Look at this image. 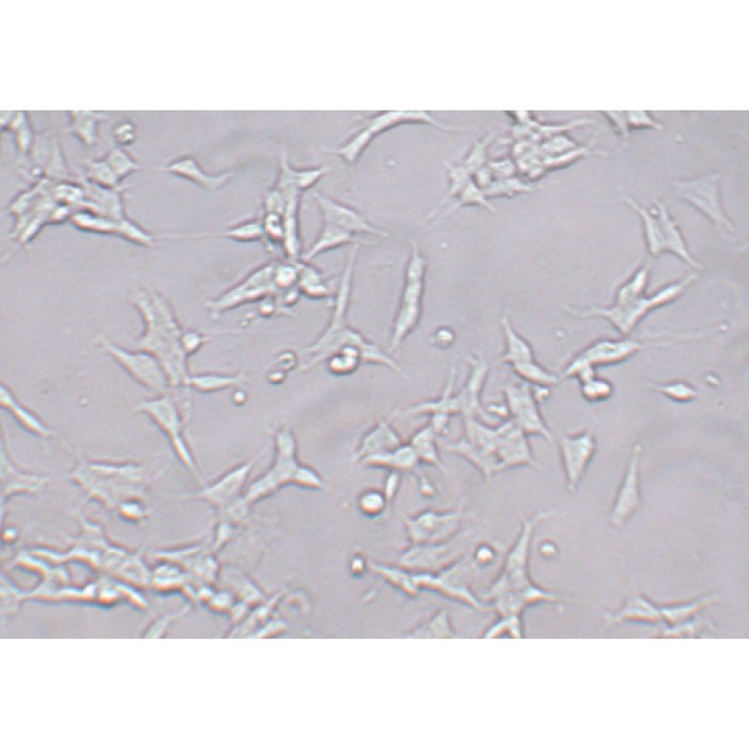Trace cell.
I'll use <instances>...</instances> for the list:
<instances>
[{
  "label": "cell",
  "instance_id": "d6a6232c",
  "mask_svg": "<svg viewBox=\"0 0 749 749\" xmlns=\"http://www.w3.org/2000/svg\"><path fill=\"white\" fill-rule=\"evenodd\" d=\"M248 381V376L244 373L238 374H219V373H201L191 375L188 381L190 391L201 394H213L230 389H239Z\"/></svg>",
  "mask_w": 749,
  "mask_h": 749
},
{
  "label": "cell",
  "instance_id": "680465c9",
  "mask_svg": "<svg viewBox=\"0 0 749 749\" xmlns=\"http://www.w3.org/2000/svg\"><path fill=\"white\" fill-rule=\"evenodd\" d=\"M455 335L450 328L439 329L433 337V344L439 348H448L455 344Z\"/></svg>",
  "mask_w": 749,
  "mask_h": 749
},
{
  "label": "cell",
  "instance_id": "94428289",
  "mask_svg": "<svg viewBox=\"0 0 749 749\" xmlns=\"http://www.w3.org/2000/svg\"><path fill=\"white\" fill-rule=\"evenodd\" d=\"M286 376L287 373H285V371L274 368L269 371L268 381L272 383V385H281V383L285 381Z\"/></svg>",
  "mask_w": 749,
  "mask_h": 749
},
{
  "label": "cell",
  "instance_id": "9f6ffc18",
  "mask_svg": "<svg viewBox=\"0 0 749 749\" xmlns=\"http://www.w3.org/2000/svg\"><path fill=\"white\" fill-rule=\"evenodd\" d=\"M274 364L275 369H279L283 371H285V373H288V371H291L298 368L299 365L298 356L295 355L294 352L291 350L283 351L278 357H276Z\"/></svg>",
  "mask_w": 749,
  "mask_h": 749
},
{
  "label": "cell",
  "instance_id": "52a82bcc",
  "mask_svg": "<svg viewBox=\"0 0 749 749\" xmlns=\"http://www.w3.org/2000/svg\"><path fill=\"white\" fill-rule=\"evenodd\" d=\"M508 420L526 433L553 443V435L540 412V402L550 396L549 388H537L524 381H511L503 389Z\"/></svg>",
  "mask_w": 749,
  "mask_h": 749
},
{
  "label": "cell",
  "instance_id": "e575fe53",
  "mask_svg": "<svg viewBox=\"0 0 749 749\" xmlns=\"http://www.w3.org/2000/svg\"><path fill=\"white\" fill-rule=\"evenodd\" d=\"M626 203L633 208L634 211L638 214L644 224V231L647 251L651 256H659L666 253V247L662 228L658 218L653 213L645 209L638 203H636L631 198H626Z\"/></svg>",
  "mask_w": 749,
  "mask_h": 749
},
{
  "label": "cell",
  "instance_id": "8992f818",
  "mask_svg": "<svg viewBox=\"0 0 749 749\" xmlns=\"http://www.w3.org/2000/svg\"><path fill=\"white\" fill-rule=\"evenodd\" d=\"M274 458L272 465L256 480L250 483L243 495L247 505L273 496L283 487L292 486L300 464L298 443L291 428L283 427L275 433Z\"/></svg>",
  "mask_w": 749,
  "mask_h": 749
},
{
  "label": "cell",
  "instance_id": "c3c4849f",
  "mask_svg": "<svg viewBox=\"0 0 749 749\" xmlns=\"http://www.w3.org/2000/svg\"><path fill=\"white\" fill-rule=\"evenodd\" d=\"M292 486L308 490L324 489L326 483L324 477L312 465L299 464L293 478Z\"/></svg>",
  "mask_w": 749,
  "mask_h": 749
},
{
  "label": "cell",
  "instance_id": "d6986e66",
  "mask_svg": "<svg viewBox=\"0 0 749 749\" xmlns=\"http://www.w3.org/2000/svg\"><path fill=\"white\" fill-rule=\"evenodd\" d=\"M406 123H421L428 124L433 128L448 132V134H459V132H467L471 128L455 127V125L446 124L438 119L433 118L430 112L419 111H390L381 112L373 117H369L363 122L360 127L357 128L362 130L367 134L371 141L385 132L392 130L399 125Z\"/></svg>",
  "mask_w": 749,
  "mask_h": 749
},
{
  "label": "cell",
  "instance_id": "6f0895ef",
  "mask_svg": "<svg viewBox=\"0 0 749 749\" xmlns=\"http://www.w3.org/2000/svg\"><path fill=\"white\" fill-rule=\"evenodd\" d=\"M603 114L608 117L622 137H628L626 112H604Z\"/></svg>",
  "mask_w": 749,
  "mask_h": 749
},
{
  "label": "cell",
  "instance_id": "836d02e7",
  "mask_svg": "<svg viewBox=\"0 0 749 749\" xmlns=\"http://www.w3.org/2000/svg\"><path fill=\"white\" fill-rule=\"evenodd\" d=\"M438 435L433 430L431 422L424 426L419 428L411 438V445L412 446L421 465H431L444 469L442 457H440V444H438Z\"/></svg>",
  "mask_w": 749,
  "mask_h": 749
},
{
  "label": "cell",
  "instance_id": "8fae6325",
  "mask_svg": "<svg viewBox=\"0 0 749 749\" xmlns=\"http://www.w3.org/2000/svg\"><path fill=\"white\" fill-rule=\"evenodd\" d=\"M720 174L704 176V177L679 182L676 192L683 199L708 218L719 228L730 232L735 231L734 226L723 210L720 192Z\"/></svg>",
  "mask_w": 749,
  "mask_h": 749
},
{
  "label": "cell",
  "instance_id": "60d3db41",
  "mask_svg": "<svg viewBox=\"0 0 749 749\" xmlns=\"http://www.w3.org/2000/svg\"><path fill=\"white\" fill-rule=\"evenodd\" d=\"M300 262L275 261L273 280L279 293L297 287L300 278Z\"/></svg>",
  "mask_w": 749,
  "mask_h": 749
},
{
  "label": "cell",
  "instance_id": "db71d44e",
  "mask_svg": "<svg viewBox=\"0 0 749 749\" xmlns=\"http://www.w3.org/2000/svg\"><path fill=\"white\" fill-rule=\"evenodd\" d=\"M487 166L492 171L495 180L514 177L516 172V166L509 159L494 160L487 163Z\"/></svg>",
  "mask_w": 749,
  "mask_h": 749
},
{
  "label": "cell",
  "instance_id": "83f0119b",
  "mask_svg": "<svg viewBox=\"0 0 749 749\" xmlns=\"http://www.w3.org/2000/svg\"><path fill=\"white\" fill-rule=\"evenodd\" d=\"M657 217L662 228L666 253L676 255L686 263L690 264L694 269H702L701 263L695 261V258L690 253L688 244L682 235L681 230L675 219L670 217L667 207L656 200Z\"/></svg>",
  "mask_w": 749,
  "mask_h": 749
},
{
  "label": "cell",
  "instance_id": "f546056e",
  "mask_svg": "<svg viewBox=\"0 0 749 749\" xmlns=\"http://www.w3.org/2000/svg\"><path fill=\"white\" fill-rule=\"evenodd\" d=\"M362 243L357 236L337 228L335 225L323 223V228L311 247L304 251L301 261L311 262L315 258L328 251L348 247V245H360Z\"/></svg>",
  "mask_w": 749,
  "mask_h": 749
},
{
  "label": "cell",
  "instance_id": "cb8c5ba5",
  "mask_svg": "<svg viewBox=\"0 0 749 749\" xmlns=\"http://www.w3.org/2000/svg\"><path fill=\"white\" fill-rule=\"evenodd\" d=\"M50 478L46 476L30 474L12 461L2 444V487L7 497L18 493H36L47 487Z\"/></svg>",
  "mask_w": 749,
  "mask_h": 749
},
{
  "label": "cell",
  "instance_id": "f5cc1de1",
  "mask_svg": "<svg viewBox=\"0 0 749 749\" xmlns=\"http://www.w3.org/2000/svg\"><path fill=\"white\" fill-rule=\"evenodd\" d=\"M106 163L110 166L112 171L115 173L119 181L128 177V176L136 171L138 167L127 155L121 154L112 155L109 162Z\"/></svg>",
  "mask_w": 749,
  "mask_h": 749
},
{
  "label": "cell",
  "instance_id": "816d5d0a",
  "mask_svg": "<svg viewBox=\"0 0 749 749\" xmlns=\"http://www.w3.org/2000/svg\"><path fill=\"white\" fill-rule=\"evenodd\" d=\"M627 125L629 129H654L663 131V125L654 121L649 112H626Z\"/></svg>",
  "mask_w": 749,
  "mask_h": 749
},
{
  "label": "cell",
  "instance_id": "7dc6e473",
  "mask_svg": "<svg viewBox=\"0 0 749 749\" xmlns=\"http://www.w3.org/2000/svg\"><path fill=\"white\" fill-rule=\"evenodd\" d=\"M389 503L382 490L370 488L364 490L358 498V506L360 511L367 516H379L385 511Z\"/></svg>",
  "mask_w": 749,
  "mask_h": 749
},
{
  "label": "cell",
  "instance_id": "b9f144b4",
  "mask_svg": "<svg viewBox=\"0 0 749 749\" xmlns=\"http://www.w3.org/2000/svg\"><path fill=\"white\" fill-rule=\"evenodd\" d=\"M495 136V132H490V134L480 138V140L475 141L474 144H472L463 162V166L471 175L487 166V149L494 141Z\"/></svg>",
  "mask_w": 749,
  "mask_h": 749
},
{
  "label": "cell",
  "instance_id": "7c38bea8",
  "mask_svg": "<svg viewBox=\"0 0 749 749\" xmlns=\"http://www.w3.org/2000/svg\"><path fill=\"white\" fill-rule=\"evenodd\" d=\"M597 444L590 431L564 433L559 439L560 457L565 476L566 489L575 493L595 455Z\"/></svg>",
  "mask_w": 749,
  "mask_h": 749
},
{
  "label": "cell",
  "instance_id": "f6af8a7d",
  "mask_svg": "<svg viewBox=\"0 0 749 749\" xmlns=\"http://www.w3.org/2000/svg\"><path fill=\"white\" fill-rule=\"evenodd\" d=\"M615 387L608 380L595 375L593 379L581 382L583 398L589 402H600L612 398Z\"/></svg>",
  "mask_w": 749,
  "mask_h": 749
},
{
  "label": "cell",
  "instance_id": "5bb4252c",
  "mask_svg": "<svg viewBox=\"0 0 749 749\" xmlns=\"http://www.w3.org/2000/svg\"><path fill=\"white\" fill-rule=\"evenodd\" d=\"M263 455H257L250 461L234 465V467L224 472L217 480L208 484L198 493L188 495L190 498L199 499L210 503L216 507H225L237 500H241L242 493L249 486V478L253 472L255 465L261 461Z\"/></svg>",
  "mask_w": 749,
  "mask_h": 749
},
{
  "label": "cell",
  "instance_id": "f1b7e54d",
  "mask_svg": "<svg viewBox=\"0 0 749 749\" xmlns=\"http://www.w3.org/2000/svg\"><path fill=\"white\" fill-rule=\"evenodd\" d=\"M443 449L450 455L464 458L469 464L480 472L482 476L487 480L499 475L498 462L493 455L476 448V445L471 444L464 437L459 438L456 442L442 444Z\"/></svg>",
  "mask_w": 749,
  "mask_h": 749
},
{
  "label": "cell",
  "instance_id": "4316f807",
  "mask_svg": "<svg viewBox=\"0 0 749 749\" xmlns=\"http://www.w3.org/2000/svg\"><path fill=\"white\" fill-rule=\"evenodd\" d=\"M360 464L368 468L394 471L401 475L413 474L421 465L417 453L409 443L402 444L392 451L365 457Z\"/></svg>",
  "mask_w": 749,
  "mask_h": 749
},
{
  "label": "cell",
  "instance_id": "9c48e42d",
  "mask_svg": "<svg viewBox=\"0 0 749 749\" xmlns=\"http://www.w3.org/2000/svg\"><path fill=\"white\" fill-rule=\"evenodd\" d=\"M97 344L132 380L148 392L154 395L166 393L169 383L166 371L160 361L149 351L124 348L103 336L98 337Z\"/></svg>",
  "mask_w": 749,
  "mask_h": 749
},
{
  "label": "cell",
  "instance_id": "681fc988",
  "mask_svg": "<svg viewBox=\"0 0 749 749\" xmlns=\"http://www.w3.org/2000/svg\"><path fill=\"white\" fill-rule=\"evenodd\" d=\"M654 390L678 402H690L697 398L696 389L685 381L665 383V385L654 387Z\"/></svg>",
  "mask_w": 749,
  "mask_h": 749
},
{
  "label": "cell",
  "instance_id": "ab89813d",
  "mask_svg": "<svg viewBox=\"0 0 749 749\" xmlns=\"http://www.w3.org/2000/svg\"><path fill=\"white\" fill-rule=\"evenodd\" d=\"M361 360L362 364L379 365V367L391 369L396 374L405 375L401 365L394 360L390 352L383 350L380 345L369 339L361 348Z\"/></svg>",
  "mask_w": 749,
  "mask_h": 749
},
{
  "label": "cell",
  "instance_id": "74e56055",
  "mask_svg": "<svg viewBox=\"0 0 749 749\" xmlns=\"http://www.w3.org/2000/svg\"><path fill=\"white\" fill-rule=\"evenodd\" d=\"M444 166L446 168V175H448V192H446L444 198L442 200V203L438 205L436 210L433 211L430 216H428V219L435 217L440 208H442L445 203H448L449 199L457 198L459 194H461L465 190V187H467L472 181V175L463 165L456 166L453 165V163L444 162Z\"/></svg>",
  "mask_w": 749,
  "mask_h": 749
},
{
  "label": "cell",
  "instance_id": "277c9868",
  "mask_svg": "<svg viewBox=\"0 0 749 749\" xmlns=\"http://www.w3.org/2000/svg\"><path fill=\"white\" fill-rule=\"evenodd\" d=\"M358 247H360L358 244L352 245L341 280L338 281L337 293L333 297L335 300L329 323L316 341L305 349V355L310 358V360L302 365L299 371H306L325 363L326 358L346 345L362 346L365 339H368L361 332L352 328L348 320Z\"/></svg>",
  "mask_w": 749,
  "mask_h": 749
},
{
  "label": "cell",
  "instance_id": "3957f363",
  "mask_svg": "<svg viewBox=\"0 0 749 749\" xmlns=\"http://www.w3.org/2000/svg\"><path fill=\"white\" fill-rule=\"evenodd\" d=\"M159 474L146 465L80 461L70 472V480L91 497L102 499L140 495L153 484Z\"/></svg>",
  "mask_w": 749,
  "mask_h": 749
},
{
  "label": "cell",
  "instance_id": "6125c7cd",
  "mask_svg": "<svg viewBox=\"0 0 749 749\" xmlns=\"http://www.w3.org/2000/svg\"><path fill=\"white\" fill-rule=\"evenodd\" d=\"M232 401H234L236 405H243L244 402L247 401V395H245L241 390H238L234 396H232Z\"/></svg>",
  "mask_w": 749,
  "mask_h": 749
},
{
  "label": "cell",
  "instance_id": "7402d4cb",
  "mask_svg": "<svg viewBox=\"0 0 749 749\" xmlns=\"http://www.w3.org/2000/svg\"><path fill=\"white\" fill-rule=\"evenodd\" d=\"M459 520H461V515L458 513L427 512L408 521L409 534L413 542L418 543L443 540L448 535L450 537V534L458 527Z\"/></svg>",
  "mask_w": 749,
  "mask_h": 749
},
{
  "label": "cell",
  "instance_id": "ba28073f",
  "mask_svg": "<svg viewBox=\"0 0 749 749\" xmlns=\"http://www.w3.org/2000/svg\"><path fill=\"white\" fill-rule=\"evenodd\" d=\"M274 266L275 261L262 264L218 297L208 301L206 307L210 316L218 318L238 307L260 304L278 294L273 280Z\"/></svg>",
  "mask_w": 749,
  "mask_h": 749
},
{
  "label": "cell",
  "instance_id": "e0dca14e",
  "mask_svg": "<svg viewBox=\"0 0 749 749\" xmlns=\"http://www.w3.org/2000/svg\"><path fill=\"white\" fill-rule=\"evenodd\" d=\"M642 455V445L635 444L631 455H629L626 475L623 476L618 493H616L615 505L610 520L615 527H620L631 518L640 506L641 502V480H640V461Z\"/></svg>",
  "mask_w": 749,
  "mask_h": 749
},
{
  "label": "cell",
  "instance_id": "d590c367",
  "mask_svg": "<svg viewBox=\"0 0 749 749\" xmlns=\"http://www.w3.org/2000/svg\"><path fill=\"white\" fill-rule=\"evenodd\" d=\"M363 346V345H362ZM358 345H346L325 361L326 369L333 376L346 377L355 374L362 365L361 348Z\"/></svg>",
  "mask_w": 749,
  "mask_h": 749
},
{
  "label": "cell",
  "instance_id": "11a10c76",
  "mask_svg": "<svg viewBox=\"0 0 749 749\" xmlns=\"http://www.w3.org/2000/svg\"><path fill=\"white\" fill-rule=\"evenodd\" d=\"M401 474L399 472L390 471L387 477L385 478V483H383V489L382 492L386 496V499L390 505L395 498V496L398 495L399 489L401 487Z\"/></svg>",
  "mask_w": 749,
  "mask_h": 749
},
{
  "label": "cell",
  "instance_id": "f35d334b",
  "mask_svg": "<svg viewBox=\"0 0 749 749\" xmlns=\"http://www.w3.org/2000/svg\"><path fill=\"white\" fill-rule=\"evenodd\" d=\"M216 236L230 239L236 242H264L262 219H248L231 226L230 229Z\"/></svg>",
  "mask_w": 749,
  "mask_h": 749
},
{
  "label": "cell",
  "instance_id": "4dcf8cb0",
  "mask_svg": "<svg viewBox=\"0 0 749 749\" xmlns=\"http://www.w3.org/2000/svg\"><path fill=\"white\" fill-rule=\"evenodd\" d=\"M301 295L311 300H326L335 297L337 287L325 273L311 262H300V278L297 285Z\"/></svg>",
  "mask_w": 749,
  "mask_h": 749
},
{
  "label": "cell",
  "instance_id": "7a4b0ae2",
  "mask_svg": "<svg viewBox=\"0 0 749 749\" xmlns=\"http://www.w3.org/2000/svg\"><path fill=\"white\" fill-rule=\"evenodd\" d=\"M650 273V263L639 268L619 287L615 295V302L610 306L593 307L587 311H577L575 308L564 306V310L577 318L605 319L621 336L629 337L647 315L677 301L698 279L696 274L690 273L684 279L671 283L649 295L646 294V289L649 285Z\"/></svg>",
  "mask_w": 749,
  "mask_h": 749
},
{
  "label": "cell",
  "instance_id": "bcb514c9",
  "mask_svg": "<svg viewBox=\"0 0 749 749\" xmlns=\"http://www.w3.org/2000/svg\"><path fill=\"white\" fill-rule=\"evenodd\" d=\"M264 241L273 247H281L284 242V221L283 216L274 212H263L262 218Z\"/></svg>",
  "mask_w": 749,
  "mask_h": 749
},
{
  "label": "cell",
  "instance_id": "2e32d148",
  "mask_svg": "<svg viewBox=\"0 0 749 749\" xmlns=\"http://www.w3.org/2000/svg\"><path fill=\"white\" fill-rule=\"evenodd\" d=\"M313 198L316 201L323 222L337 226L351 235H368L377 238H388L389 232L376 228L371 224L362 213L355 209L354 207L341 203L328 195L315 190L312 193Z\"/></svg>",
  "mask_w": 749,
  "mask_h": 749
},
{
  "label": "cell",
  "instance_id": "91938a15",
  "mask_svg": "<svg viewBox=\"0 0 749 749\" xmlns=\"http://www.w3.org/2000/svg\"><path fill=\"white\" fill-rule=\"evenodd\" d=\"M419 487L420 492L423 495L433 496L436 493L435 486L433 483L425 476H419Z\"/></svg>",
  "mask_w": 749,
  "mask_h": 749
},
{
  "label": "cell",
  "instance_id": "30bf717a",
  "mask_svg": "<svg viewBox=\"0 0 749 749\" xmlns=\"http://www.w3.org/2000/svg\"><path fill=\"white\" fill-rule=\"evenodd\" d=\"M650 348L637 339L628 338H601L585 348L572 358L570 363L560 376V380L572 379L579 369L610 367L628 360L639 351Z\"/></svg>",
  "mask_w": 749,
  "mask_h": 749
},
{
  "label": "cell",
  "instance_id": "f907efd6",
  "mask_svg": "<svg viewBox=\"0 0 749 749\" xmlns=\"http://www.w3.org/2000/svg\"><path fill=\"white\" fill-rule=\"evenodd\" d=\"M209 337L195 330H185L181 337L182 348L187 358L197 355L198 352L209 342Z\"/></svg>",
  "mask_w": 749,
  "mask_h": 749
},
{
  "label": "cell",
  "instance_id": "8d00e7d4",
  "mask_svg": "<svg viewBox=\"0 0 749 749\" xmlns=\"http://www.w3.org/2000/svg\"><path fill=\"white\" fill-rule=\"evenodd\" d=\"M514 374L519 377L521 381L529 383V385L537 388L555 387L560 382V377L551 373L540 365L537 360L528 361L513 365L511 367Z\"/></svg>",
  "mask_w": 749,
  "mask_h": 749
},
{
  "label": "cell",
  "instance_id": "7bdbcfd3",
  "mask_svg": "<svg viewBox=\"0 0 749 749\" xmlns=\"http://www.w3.org/2000/svg\"><path fill=\"white\" fill-rule=\"evenodd\" d=\"M537 188L518 178L497 179L486 190L487 198H513L515 195L532 193Z\"/></svg>",
  "mask_w": 749,
  "mask_h": 749
},
{
  "label": "cell",
  "instance_id": "5b68a950",
  "mask_svg": "<svg viewBox=\"0 0 749 749\" xmlns=\"http://www.w3.org/2000/svg\"><path fill=\"white\" fill-rule=\"evenodd\" d=\"M134 411L146 415L159 428L167 438L179 462L190 472L195 480L203 482L197 458L185 435L184 414L173 396L167 393L154 395V398L141 401Z\"/></svg>",
  "mask_w": 749,
  "mask_h": 749
},
{
  "label": "cell",
  "instance_id": "484cf974",
  "mask_svg": "<svg viewBox=\"0 0 749 749\" xmlns=\"http://www.w3.org/2000/svg\"><path fill=\"white\" fill-rule=\"evenodd\" d=\"M166 172L193 182L207 191H217L232 178L234 173L212 175L204 171L193 156H181L168 165Z\"/></svg>",
  "mask_w": 749,
  "mask_h": 749
},
{
  "label": "cell",
  "instance_id": "ffe728a7",
  "mask_svg": "<svg viewBox=\"0 0 749 749\" xmlns=\"http://www.w3.org/2000/svg\"><path fill=\"white\" fill-rule=\"evenodd\" d=\"M0 407L10 413L11 417L30 435L40 439H50L55 435L54 431L39 415L31 411L17 399L14 391L5 383L0 387Z\"/></svg>",
  "mask_w": 749,
  "mask_h": 749
},
{
  "label": "cell",
  "instance_id": "603a6c76",
  "mask_svg": "<svg viewBox=\"0 0 749 749\" xmlns=\"http://www.w3.org/2000/svg\"><path fill=\"white\" fill-rule=\"evenodd\" d=\"M402 444L404 443L400 433L396 432L390 421L380 420L361 439L352 456V462L360 463L365 457L392 451Z\"/></svg>",
  "mask_w": 749,
  "mask_h": 749
},
{
  "label": "cell",
  "instance_id": "ac0fdd59",
  "mask_svg": "<svg viewBox=\"0 0 749 749\" xmlns=\"http://www.w3.org/2000/svg\"><path fill=\"white\" fill-rule=\"evenodd\" d=\"M470 374L467 382L457 394L455 401L457 414L463 419L474 418L487 423L493 420L487 408L483 407L481 396L489 373V365L480 358H469Z\"/></svg>",
  "mask_w": 749,
  "mask_h": 749
},
{
  "label": "cell",
  "instance_id": "4fadbf2b",
  "mask_svg": "<svg viewBox=\"0 0 749 749\" xmlns=\"http://www.w3.org/2000/svg\"><path fill=\"white\" fill-rule=\"evenodd\" d=\"M424 291L425 279L405 274L404 288L390 339V354L398 350L405 339L417 329L423 314Z\"/></svg>",
  "mask_w": 749,
  "mask_h": 749
},
{
  "label": "cell",
  "instance_id": "9a60e30c",
  "mask_svg": "<svg viewBox=\"0 0 749 749\" xmlns=\"http://www.w3.org/2000/svg\"><path fill=\"white\" fill-rule=\"evenodd\" d=\"M496 457L499 474L516 468L539 467L528 436L508 419L497 425Z\"/></svg>",
  "mask_w": 749,
  "mask_h": 749
},
{
  "label": "cell",
  "instance_id": "ee69618b",
  "mask_svg": "<svg viewBox=\"0 0 749 749\" xmlns=\"http://www.w3.org/2000/svg\"><path fill=\"white\" fill-rule=\"evenodd\" d=\"M474 206L486 208V209L493 213L496 212L495 207L490 204L486 192H484L481 187H478L474 180H472L470 184L465 187V190L459 194L455 204L452 205L448 212L453 213L461 209L463 207Z\"/></svg>",
  "mask_w": 749,
  "mask_h": 749
},
{
  "label": "cell",
  "instance_id": "44dd1931",
  "mask_svg": "<svg viewBox=\"0 0 749 749\" xmlns=\"http://www.w3.org/2000/svg\"><path fill=\"white\" fill-rule=\"evenodd\" d=\"M280 192L286 199L285 210L283 213L284 242H283L282 250L287 261L298 262L301 261L302 254H304L300 221L302 193L294 188Z\"/></svg>",
  "mask_w": 749,
  "mask_h": 749
},
{
  "label": "cell",
  "instance_id": "6da1fadb",
  "mask_svg": "<svg viewBox=\"0 0 749 749\" xmlns=\"http://www.w3.org/2000/svg\"><path fill=\"white\" fill-rule=\"evenodd\" d=\"M132 304L144 325V331L137 338L138 348L149 351L160 361L169 387L190 391L188 358L181 345L185 330L181 328L171 302L160 293L138 291L132 298Z\"/></svg>",
  "mask_w": 749,
  "mask_h": 749
},
{
  "label": "cell",
  "instance_id": "1f68e13d",
  "mask_svg": "<svg viewBox=\"0 0 749 749\" xmlns=\"http://www.w3.org/2000/svg\"><path fill=\"white\" fill-rule=\"evenodd\" d=\"M500 325L506 341L501 362L513 367L516 364L535 360L532 346L514 329L511 320L507 316L502 317Z\"/></svg>",
  "mask_w": 749,
  "mask_h": 749
},
{
  "label": "cell",
  "instance_id": "d4e9b609",
  "mask_svg": "<svg viewBox=\"0 0 749 749\" xmlns=\"http://www.w3.org/2000/svg\"><path fill=\"white\" fill-rule=\"evenodd\" d=\"M329 172L330 168L326 166L294 168L289 163L288 154L283 150L280 155L279 177L274 187L280 191L294 188L304 194L316 186Z\"/></svg>",
  "mask_w": 749,
  "mask_h": 749
}]
</instances>
